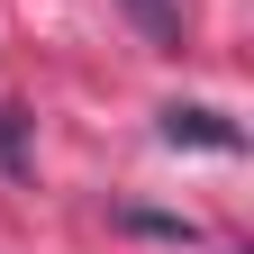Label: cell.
<instances>
[{"label":"cell","instance_id":"1","mask_svg":"<svg viewBox=\"0 0 254 254\" xmlns=\"http://www.w3.org/2000/svg\"><path fill=\"white\" fill-rule=\"evenodd\" d=\"M164 145H209V154H236V145H245V127H236V118H218V109H200V100H173V109H164Z\"/></svg>","mask_w":254,"mask_h":254},{"label":"cell","instance_id":"2","mask_svg":"<svg viewBox=\"0 0 254 254\" xmlns=\"http://www.w3.org/2000/svg\"><path fill=\"white\" fill-rule=\"evenodd\" d=\"M127 18L145 27V46H182V9L173 0H127Z\"/></svg>","mask_w":254,"mask_h":254},{"label":"cell","instance_id":"3","mask_svg":"<svg viewBox=\"0 0 254 254\" xmlns=\"http://www.w3.org/2000/svg\"><path fill=\"white\" fill-rule=\"evenodd\" d=\"M118 227L127 236H173V245H190V218H164V209H118Z\"/></svg>","mask_w":254,"mask_h":254},{"label":"cell","instance_id":"4","mask_svg":"<svg viewBox=\"0 0 254 254\" xmlns=\"http://www.w3.org/2000/svg\"><path fill=\"white\" fill-rule=\"evenodd\" d=\"M0 173L27 182V127H18V109H0Z\"/></svg>","mask_w":254,"mask_h":254}]
</instances>
